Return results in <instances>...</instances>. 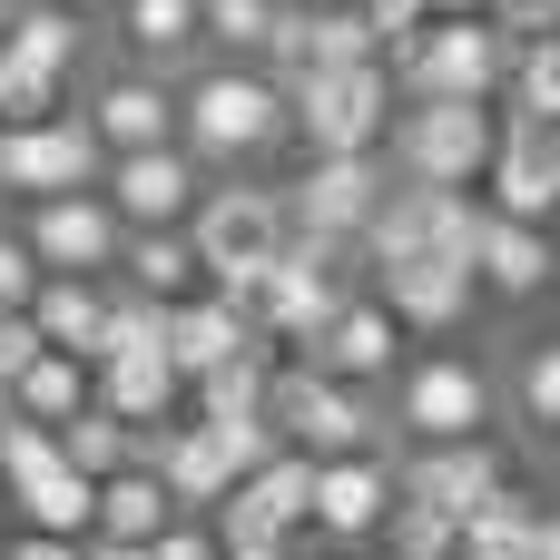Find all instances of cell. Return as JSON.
<instances>
[{"instance_id": "30", "label": "cell", "mask_w": 560, "mask_h": 560, "mask_svg": "<svg viewBox=\"0 0 560 560\" xmlns=\"http://www.w3.org/2000/svg\"><path fill=\"white\" fill-rule=\"evenodd\" d=\"M532 551H541V502H532L522 482L463 522V560H532Z\"/></svg>"}, {"instance_id": "50", "label": "cell", "mask_w": 560, "mask_h": 560, "mask_svg": "<svg viewBox=\"0 0 560 560\" xmlns=\"http://www.w3.org/2000/svg\"><path fill=\"white\" fill-rule=\"evenodd\" d=\"M551 246H560V217H551Z\"/></svg>"}, {"instance_id": "27", "label": "cell", "mask_w": 560, "mask_h": 560, "mask_svg": "<svg viewBox=\"0 0 560 560\" xmlns=\"http://www.w3.org/2000/svg\"><path fill=\"white\" fill-rule=\"evenodd\" d=\"M0 49L30 59V69H49V79H69L79 49H89V20H69L59 0H20V10H0Z\"/></svg>"}, {"instance_id": "28", "label": "cell", "mask_w": 560, "mask_h": 560, "mask_svg": "<svg viewBox=\"0 0 560 560\" xmlns=\"http://www.w3.org/2000/svg\"><path fill=\"white\" fill-rule=\"evenodd\" d=\"M266 394H276V345H256V354L217 364L207 384H187L197 423H266Z\"/></svg>"}, {"instance_id": "1", "label": "cell", "mask_w": 560, "mask_h": 560, "mask_svg": "<svg viewBox=\"0 0 560 560\" xmlns=\"http://www.w3.org/2000/svg\"><path fill=\"white\" fill-rule=\"evenodd\" d=\"M276 138H295V118H285V89H276L266 69L207 59V69L177 89V148H187L197 167H246V158H266Z\"/></svg>"}, {"instance_id": "4", "label": "cell", "mask_w": 560, "mask_h": 560, "mask_svg": "<svg viewBox=\"0 0 560 560\" xmlns=\"http://www.w3.org/2000/svg\"><path fill=\"white\" fill-rule=\"evenodd\" d=\"M394 108H404V89H394L384 59L374 69H315V79L285 89V118H295L305 158H384Z\"/></svg>"}, {"instance_id": "49", "label": "cell", "mask_w": 560, "mask_h": 560, "mask_svg": "<svg viewBox=\"0 0 560 560\" xmlns=\"http://www.w3.org/2000/svg\"><path fill=\"white\" fill-rule=\"evenodd\" d=\"M305 10H354V0H305Z\"/></svg>"}, {"instance_id": "51", "label": "cell", "mask_w": 560, "mask_h": 560, "mask_svg": "<svg viewBox=\"0 0 560 560\" xmlns=\"http://www.w3.org/2000/svg\"><path fill=\"white\" fill-rule=\"evenodd\" d=\"M0 10H20V0H0Z\"/></svg>"}, {"instance_id": "44", "label": "cell", "mask_w": 560, "mask_h": 560, "mask_svg": "<svg viewBox=\"0 0 560 560\" xmlns=\"http://www.w3.org/2000/svg\"><path fill=\"white\" fill-rule=\"evenodd\" d=\"M433 20H492V0H433Z\"/></svg>"}, {"instance_id": "37", "label": "cell", "mask_w": 560, "mask_h": 560, "mask_svg": "<svg viewBox=\"0 0 560 560\" xmlns=\"http://www.w3.org/2000/svg\"><path fill=\"white\" fill-rule=\"evenodd\" d=\"M39 472H59V433H39V423L0 413V482H10V492H30Z\"/></svg>"}, {"instance_id": "10", "label": "cell", "mask_w": 560, "mask_h": 560, "mask_svg": "<svg viewBox=\"0 0 560 560\" xmlns=\"http://www.w3.org/2000/svg\"><path fill=\"white\" fill-rule=\"evenodd\" d=\"M20 246H30L39 276H89V285H108L128 226H118V207L89 187V197H49V207H30V217H20Z\"/></svg>"}, {"instance_id": "16", "label": "cell", "mask_w": 560, "mask_h": 560, "mask_svg": "<svg viewBox=\"0 0 560 560\" xmlns=\"http://www.w3.org/2000/svg\"><path fill=\"white\" fill-rule=\"evenodd\" d=\"M492 217L512 226H551L560 217V128H532V118H502V148H492Z\"/></svg>"}, {"instance_id": "14", "label": "cell", "mask_w": 560, "mask_h": 560, "mask_svg": "<svg viewBox=\"0 0 560 560\" xmlns=\"http://www.w3.org/2000/svg\"><path fill=\"white\" fill-rule=\"evenodd\" d=\"M98 128L108 158H138V148H177V79H148V69H108L79 108Z\"/></svg>"}, {"instance_id": "20", "label": "cell", "mask_w": 560, "mask_h": 560, "mask_svg": "<svg viewBox=\"0 0 560 560\" xmlns=\"http://www.w3.org/2000/svg\"><path fill=\"white\" fill-rule=\"evenodd\" d=\"M266 335L226 305V295H187V305H167V364H177V384H207L217 364H236V354H256Z\"/></svg>"}, {"instance_id": "12", "label": "cell", "mask_w": 560, "mask_h": 560, "mask_svg": "<svg viewBox=\"0 0 560 560\" xmlns=\"http://www.w3.org/2000/svg\"><path fill=\"white\" fill-rule=\"evenodd\" d=\"M394 482H404V502H423V512H443V522H472L482 502H502V492H512V463H502V443L482 433V443L404 453V463H394Z\"/></svg>"}, {"instance_id": "24", "label": "cell", "mask_w": 560, "mask_h": 560, "mask_svg": "<svg viewBox=\"0 0 560 560\" xmlns=\"http://www.w3.org/2000/svg\"><path fill=\"white\" fill-rule=\"evenodd\" d=\"M118 285L148 295V305H187V295H207V266H197L187 226H158V236H128L118 246Z\"/></svg>"}, {"instance_id": "17", "label": "cell", "mask_w": 560, "mask_h": 560, "mask_svg": "<svg viewBox=\"0 0 560 560\" xmlns=\"http://www.w3.org/2000/svg\"><path fill=\"white\" fill-rule=\"evenodd\" d=\"M315 374H335V384H354V394H374V384H394L404 374V325L374 305V295H354L335 325H325V345L305 354Z\"/></svg>"}, {"instance_id": "21", "label": "cell", "mask_w": 560, "mask_h": 560, "mask_svg": "<svg viewBox=\"0 0 560 560\" xmlns=\"http://www.w3.org/2000/svg\"><path fill=\"white\" fill-rule=\"evenodd\" d=\"M108 20H118L128 69H148V79H167V69H187L207 49V0H118Z\"/></svg>"}, {"instance_id": "47", "label": "cell", "mask_w": 560, "mask_h": 560, "mask_svg": "<svg viewBox=\"0 0 560 560\" xmlns=\"http://www.w3.org/2000/svg\"><path fill=\"white\" fill-rule=\"evenodd\" d=\"M79 560H148V551H118V541H89Z\"/></svg>"}, {"instance_id": "25", "label": "cell", "mask_w": 560, "mask_h": 560, "mask_svg": "<svg viewBox=\"0 0 560 560\" xmlns=\"http://www.w3.org/2000/svg\"><path fill=\"white\" fill-rule=\"evenodd\" d=\"M98 404V374L79 364V354H39L10 394H0V413H20V423H39V433H59V423H79Z\"/></svg>"}, {"instance_id": "40", "label": "cell", "mask_w": 560, "mask_h": 560, "mask_svg": "<svg viewBox=\"0 0 560 560\" xmlns=\"http://www.w3.org/2000/svg\"><path fill=\"white\" fill-rule=\"evenodd\" d=\"M30 295H39V266H30L20 226H0V315H30Z\"/></svg>"}, {"instance_id": "43", "label": "cell", "mask_w": 560, "mask_h": 560, "mask_svg": "<svg viewBox=\"0 0 560 560\" xmlns=\"http://www.w3.org/2000/svg\"><path fill=\"white\" fill-rule=\"evenodd\" d=\"M89 541H49V532H10V551L0 560H79Z\"/></svg>"}, {"instance_id": "32", "label": "cell", "mask_w": 560, "mask_h": 560, "mask_svg": "<svg viewBox=\"0 0 560 560\" xmlns=\"http://www.w3.org/2000/svg\"><path fill=\"white\" fill-rule=\"evenodd\" d=\"M276 20H285V0H207V49H217L226 69H266Z\"/></svg>"}, {"instance_id": "29", "label": "cell", "mask_w": 560, "mask_h": 560, "mask_svg": "<svg viewBox=\"0 0 560 560\" xmlns=\"http://www.w3.org/2000/svg\"><path fill=\"white\" fill-rule=\"evenodd\" d=\"M10 502H20V532H49V541H89V532H98V482H79L69 463L39 472V482L10 492Z\"/></svg>"}, {"instance_id": "19", "label": "cell", "mask_w": 560, "mask_h": 560, "mask_svg": "<svg viewBox=\"0 0 560 560\" xmlns=\"http://www.w3.org/2000/svg\"><path fill=\"white\" fill-rule=\"evenodd\" d=\"M374 305H384L404 335H453V325H472L482 285H472L463 266H394V276H374Z\"/></svg>"}, {"instance_id": "9", "label": "cell", "mask_w": 560, "mask_h": 560, "mask_svg": "<svg viewBox=\"0 0 560 560\" xmlns=\"http://www.w3.org/2000/svg\"><path fill=\"white\" fill-rule=\"evenodd\" d=\"M226 551H295L305 532H315V463L305 453H276L266 472H246L236 492H226V512L207 522Z\"/></svg>"}, {"instance_id": "23", "label": "cell", "mask_w": 560, "mask_h": 560, "mask_svg": "<svg viewBox=\"0 0 560 560\" xmlns=\"http://www.w3.org/2000/svg\"><path fill=\"white\" fill-rule=\"evenodd\" d=\"M30 325H39V345H49V354H79V364L98 374L108 285H89V276H39V295H30Z\"/></svg>"}, {"instance_id": "46", "label": "cell", "mask_w": 560, "mask_h": 560, "mask_svg": "<svg viewBox=\"0 0 560 560\" xmlns=\"http://www.w3.org/2000/svg\"><path fill=\"white\" fill-rule=\"evenodd\" d=\"M59 10H69V20H108L118 0H59Z\"/></svg>"}, {"instance_id": "48", "label": "cell", "mask_w": 560, "mask_h": 560, "mask_svg": "<svg viewBox=\"0 0 560 560\" xmlns=\"http://www.w3.org/2000/svg\"><path fill=\"white\" fill-rule=\"evenodd\" d=\"M226 560H295V551H226Z\"/></svg>"}, {"instance_id": "31", "label": "cell", "mask_w": 560, "mask_h": 560, "mask_svg": "<svg viewBox=\"0 0 560 560\" xmlns=\"http://www.w3.org/2000/svg\"><path fill=\"white\" fill-rule=\"evenodd\" d=\"M59 463L79 472V482H108V472H128V463H148V443L118 423V413H79V423H59Z\"/></svg>"}, {"instance_id": "8", "label": "cell", "mask_w": 560, "mask_h": 560, "mask_svg": "<svg viewBox=\"0 0 560 560\" xmlns=\"http://www.w3.org/2000/svg\"><path fill=\"white\" fill-rule=\"evenodd\" d=\"M98 177H108V148L79 108H59L39 128H0V197L49 207V197H89Z\"/></svg>"}, {"instance_id": "34", "label": "cell", "mask_w": 560, "mask_h": 560, "mask_svg": "<svg viewBox=\"0 0 560 560\" xmlns=\"http://www.w3.org/2000/svg\"><path fill=\"white\" fill-rule=\"evenodd\" d=\"M512 404H522L532 433H551V443H560V335L522 345V364H512Z\"/></svg>"}, {"instance_id": "26", "label": "cell", "mask_w": 560, "mask_h": 560, "mask_svg": "<svg viewBox=\"0 0 560 560\" xmlns=\"http://www.w3.org/2000/svg\"><path fill=\"white\" fill-rule=\"evenodd\" d=\"M167 522H177L167 482H158L148 463H128V472H108V482H98V532H89V541H118V551H148V541H158Z\"/></svg>"}, {"instance_id": "5", "label": "cell", "mask_w": 560, "mask_h": 560, "mask_svg": "<svg viewBox=\"0 0 560 560\" xmlns=\"http://www.w3.org/2000/svg\"><path fill=\"white\" fill-rule=\"evenodd\" d=\"M492 148H502V118L492 108H394V128H384V167L404 177V187H482L492 177Z\"/></svg>"}, {"instance_id": "36", "label": "cell", "mask_w": 560, "mask_h": 560, "mask_svg": "<svg viewBox=\"0 0 560 560\" xmlns=\"http://www.w3.org/2000/svg\"><path fill=\"white\" fill-rule=\"evenodd\" d=\"M39 118H59V79L0 49V128H39Z\"/></svg>"}, {"instance_id": "18", "label": "cell", "mask_w": 560, "mask_h": 560, "mask_svg": "<svg viewBox=\"0 0 560 560\" xmlns=\"http://www.w3.org/2000/svg\"><path fill=\"white\" fill-rule=\"evenodd\" d=\"M551 276H560V246H551V226H512V217H492V207H482L472 285H482L492 305H532V295H551Z\"/></svg>"}, {"instance_id": "35", "label": "cell", "mask_w": 560, "mask_h": 560, "mask_svg": "<svg viewBox=\"0 0 560 560\" xmlns=\"http://www.w3.org/2000/svg\"><path fill=\"white\" fill-rule=\"evenodd\" d=\"M108 354H167V305L128 295L118 276H108V335H98V364H108Z\"/></svg>"}, {"instance_id": "45", "label": "cell", "mask_w": 560, "mask_h": 560, "mask_svg": "<svg viewBox=\"0 0 560 560\" xmlns=\"http://www.w3.org/2000/svg\"><path fill=\"white\" fill-rule=\"evenodd\" d=\"M532 560H560V512H541V551Z\"/></svg>"}, {"instance_id": "22", "label": "cell", "mask_w": 560, "mask_h": 560, "mask_svg": "<svg viewBox=\"0 0 560 560\" xmlns=\"http://www.w3.org/2000/svg\"><path fill=\"white\" fill-rule=\"evenodd\" d=\"M177 394H187V384H177L167 354H108V364H98V413H118L138 443L177 423Z\"/></svg>"}, {"instance_id": "42", "label": "cell", "mask_w": 560, "mask_h": 560, "mask_svg": "<svg viewBox=\"0 0 560 560\" xmlns=\"http://www.w3.org/2000/svg\"><path fill=\"white\" fill-rule=\"evenodd\" d=\"M148 560H226V541H217L207 522H167V532L148 541Z\"/></svg>"}, {"instance_id": "38", "label": "cell", "mask_w": 560, "mask_h": 560, "mask_svg": "<svg viewBox=\"0 0 560 560\" xmlns=\"http://www.w3.org/2000/svg\"><path fill=\"white\" fill-rule=\"evenodd\" d=\"M384 541H394V560H463V522H443V512H423V502H404Z\"/></svg>"}, {"instance_id": "39", "label": "cell", "mask_w": 560, "mask_h": 560, "mask_svg": "<svg viewBox=\"0 0 560 560\" xmlns=\"http://www.w3.org/2000/svg\"><path fill=\"white\" fill-rule=\"evenodd\" d=\"M364 10V30H374V49L394 59V49H413L423 30H433V0H354Z\"/></svg>"}, {"instance_id": "3", "label": "cell", "mask_w": 560, "mask_h": 560, "mask_svg": "<svg viewBox=\"0 0 560 560\" xmlns=\"http://www.w3.org/2000/svg\"><path fill=\"white\" fill-rule=\"evenodd\" d=\"M512 49L522 39H502L492 20H433L413 49H394L384 69H394V89L413 98V108H492V89L512 79Z\"/></svg>"}, {"instance_id": "6", "label": "cell", "mask_w": 560, "mask_h": 560, "mask_svg": "<svg viewBox=\"0 0 560 560\" xmlns=\"http://www.w3.org/2000/svg\"><path fill=\"white\" fill-rule=\"evenodd\" d=\"M384 423L404 433V453H433V443H482L492 433V374L472 354H413L394 374V404Z\"/></svg>"}, {"instance_id": "15", "label": "cell", "mask_w": 560, "mask_h": 560, "mask_svg": "<svg viewBox=\"0 0 560 560\" xmlns=\"http://www.w3.org/2000/svg\"><path fill=\"white\" fill-rule=\"evenodd\" d=\"M148 472L167 482V502H177V522H217L226 512V492L246 482L236 463H226V443L187 413V423H167V433H148Z\"/></svg>"}, {"instance_id": "33", "label": "cell", "mask_w": 560, "mask_h": 560, "mask_svg": "<svg viewBox=\"0 0 560 560\" xmlns=\"http://www.w3.org/2000/svg\"><path fill=\"white\" fill-rule=\"evenodd\" d=\"M502 98H512V118L560 128V30H551V39H522V49H512V79H502Z\"/></svg>"}, {"instance_id": "13", "label": "cell", "mask_w": 560, "mask_h": 560, "mask_svg": "<svg viewBox=\"0 0 560 560\" xmlns=\"http://www.w3.org/2000/svg\"><path fill=\"white\" fill-rule=\"evenodd\" d=\"M394 512H404V482H394L384 453H364V463H315V541L364 551V541L394 532Z\"/></svg>"}, {"instance_id": "11", "label": "cell", "mask_w": 560, "mask_h": 560, "mask_svg": "<svg viewBox=\"0 0 560 560\" xmlns=\"http://www.w3.org/2000/svg\"><path fill=\"white\" fill-rule=\"evenodd\" d=\"M207 187H217V177H207V167H197L187 148H138V158H108V177H98V197L118 207V226H128V236L187 226Z\"/></svg>"}, {"instance_id": "41", "label": "cell", "mask_w": 560, "mask_h": 560, "mask_svg": "<svg viewBox=\"0 0 560 560\" xmlns=\"http://www.w3.org/2000/svg\"><path fill=\"white\" fill-rule=\"evenodd\" d=\"M39 354H49V345H39V325H30V315H0V394H10Z\"/></svg>"}, {"instance_id": "7", "label": "cell", "mask_w": 560, "mask_h": 560, "mask_svg": "<svg viewBox=\"0 0 560 560\" xmlns=\"http://www.w3.org/2000/svg\"><path fill=\"white\" fill-rule=\"evenodd\" d=\"M384 187H394V167L384 158H305L276 197H285V236H315V246H364V226H374V207H384Z\"/></svg>"}, {"instance_id": "2", "label": "cell", "mask_w": 560, "mask_h": 560, "mask_svg": "<svg viewBox=\"0 0 560 560\" xmlns=\"http://www.w3.org/2000/svg\"><path fill=\"white\" fill-rule=\"evenodd\" d=\"M266 423H276L285 453H305V463H364V453H384V433H394L374 394H354V384H335V374H315V364H276Z\"/></svg>"}]
</instances>
